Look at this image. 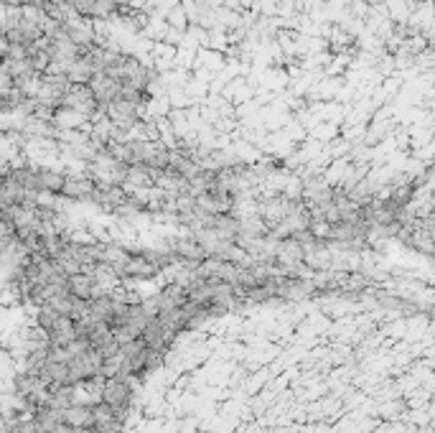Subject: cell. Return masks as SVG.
I'll list each match as a JSON object with an SVG mask.
<instances>
[{"mask_svg": "<svg viewBox=\"0 0 435 433\" xmlns=\"http://www.w3.org/2000/svg\"><path fill=\"white\" fill-rule=\"evenodd\" d=\"M173 255L186 258V260H193V262H202V260H206L209 250H206L196 238H178L176 242H173Z\"/></svg>", "mask_w": 435, "mask_h": 433, "instance_id": "cell-3", "label": "cell"}, {"mask_svg": "<svg viewBox=\"0 0 435 433\" xmlns=\"http://www.w3.org/2000/svg\"><path fill=\"white\" fill-rule=\"evenodd\" d=\"M66 286H69V294L77 296V298L92 301L97 296V278L95 276H87V273H74V276H69Z\"/></svg>", "mask_w": 435, "mask_h": 433, "instance_id": "cell-4", "label": "cell"}, {"mask_svg": "<svg viewBox=\"0 0 435 433\" xmlns=\"http://www.w3.org/2000/svg\"><path fill=\"white\" fill-rule=\"evenodd\" d=\"M130 395H133L130 377L117 372V375H113V377H105L102 398H99V401L105 403V405H110L120 418H125V413H128V408H130Z\"/></svg>", "mask_w": 435, "mask_h": 433, "instance_id": "cell-1", "label": "cell"}, {"mask_svg": "<svg viewBox=\"0 0 435 433\" xmlns=\"http://www.w3.org/2000/svg\"><path fill=\"white\" fill-rule=\"evenodd\" d=\"M117 273L125 278H151L158 273V265L151 260V255H135V258H120Z\"/></svg>", "mask_w": 435, "mask_h": 433, "instance_id": "cell-2", "label": "cell"}, {"mask_svg": "<svg viewBox=\"0 0 435 433\" xmlns=\"http://www.w3.org/2000/svg\"><path fill=\"white\" fill-rule=\"evenodd\" d=\"M117 10H120V6H117L115 0H92V13H89V16L107 18V16H115Z\"/></svg>", "mask_w": 435, "mask_h": 433, "instance_id": "cell-7", "label": "cell"}, {"mask_svg": "<svg viewBox=\"0 0 435 433\" xmlns=\"http://www.w3.org/2000/svg\"><path fill=\"white\" fill-rule=\"evenodd\" d=\"M275 258H278L280 265H293V262H300L306 258V250H303V245H300L298 240H282L280 245H278Z\"/></svg>", "mask_w": 435, "mask_h": 433, "instance_id": "cell-5", "label": "cell"}, {"mask_svg": "<svg viewBox=\"0 0 435 433\" xmlns=\"http://www.w3.org/2000/svg\"><path fill=\"white\" fill-rule=\"evenodd\" d=\"M61 191H64L66 196H92V191H95V181L84 179V176H74V179L64 181Z\"/></svg>", "mask_w": 435, "mask_h": 433, "instance_id": "cell-6", "label": "cell"}]
</instances>
